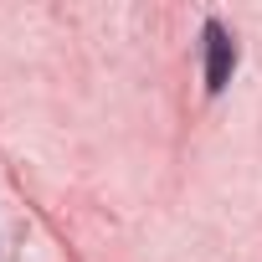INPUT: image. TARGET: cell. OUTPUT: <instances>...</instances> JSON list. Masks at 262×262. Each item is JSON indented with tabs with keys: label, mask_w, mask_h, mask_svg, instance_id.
<instances>
[{
	"label": "cell",
	"mask_w": 262,
	"mask_h": 262,
	"mask_svg": "<svg viewBox=\"0 0 262 262\" xmlns=\"http://www.w3.org/2000/svg\"><path fill=\"white\" fill-rule=\"evenodd\" d=\"M231 67H236V47H231L226 26L211 21L206 26V93H221L231 82Z\"/></svg>",
	"instance_id": "obj_1"
}]
</instances>
